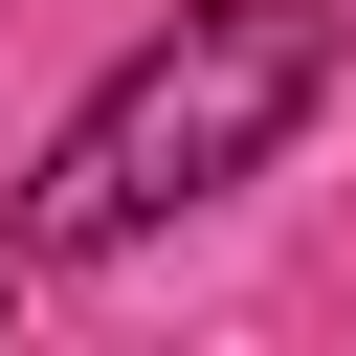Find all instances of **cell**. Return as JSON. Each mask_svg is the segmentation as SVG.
I'll use <instances>...</instances> for the list:
<instances>
[{"mask_svg": "<svg viewBox=\"0 0 356 356\" xmlns=\"http://www.w3.org/2000/svg\"><path fill=\"white\" fill-rule=\"evenodd\" d=\"M312 89H334V0H178V22L67 111V156H44V200H22V245H44V267L156 245L178 200L267 178V134H289Z\"/></svg>", "mask_w": 356, "mask_h": 356, "instance_id": "obj_1", "label": "cell"}]
</instances>
